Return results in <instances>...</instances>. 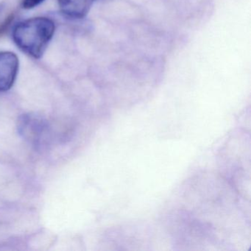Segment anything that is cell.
<instances>
[{
    "label": "cell",
    "mask_w": 251,
    "mask_h": 251,
    "mask_svg": "<svg viewBox=\"0 0 251 251\" xmlns=\"http://www.w3.org/2000/svg\"><path fill=\"white\" fill-rule=\"evenodd\" d=\"M18 57L12 52H0V92L9 90L19 71Z\"/></svg>",
    "instance_id": "2"
},
{
    "label": "cell",
    "mask_w": 251,
    "mask_h": 251,
    "mask_svg": "<svg viewBox=\"0 0 251 251\" xmlns=\"http://www.w3.org/2000/svg\"><path fill=\"white\" fill-rule=\"evenodd\" d=\"M95 0H58L63 14L73 19H83L90 11Z\"/></svg>",
    "instance_id": "3"
},
{
    "label": "cell",
    "mask_w": 251,
    "mask_h": 251,
    "mask_svg": "<svg viewBox=\"0 0 251 251\" xmlns=\"http://www.w3.org/2000/svg\"><path fill=\"white\" fill-rule=\"evenodd\" d=\"M45 0H23L22 5L25 9H32V8L40 5Z\"/></svg>",
    "instance_id": "4"
},
{
    "label": "cell",
    "mask_w": 251,
    "mask_h": 251,
    "mask_svg": "<svg viewBox=\"0 0 251 251\" xmlns=\"http://www.w3.org/2000/svg\"><path fill=\"white\" fill-rule=\"evenodd\" d=\"M14 14H11V15H10L9 17L3 22V23L0 25V36L3 34V33L8 30V27L11 25L12 22L14 21Z\"/></svg>",
    "instance_id": "5"
},
{
    "label": "cell",
    "mask_w": 251,
    "mask_h": 251,
    "mask_svg": "<svg viewBox=\"0 0 251 251\" xmlns=\"http://www.w3.org/2000/svg\"><path fill=\"white\" fill-rule=\"evenodd\" d=\"M55 29V24L50 19H30L16 26L13 32V39L21 50L39 59L52 39Z\"/></svg>",
    "instance_id": "1"
}]
</instances>
